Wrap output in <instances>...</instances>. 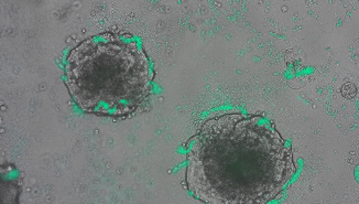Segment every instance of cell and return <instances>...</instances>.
<instances>
[{"mask_svg": "<svg viewBox=\"0 0 359 204\" xmlns=\"http://www.w3.org/2000/svg\"><path fill=\"white\" fill-rule=\"evenodd\" d=\"M65 71L67 88L86 113L128 115L151 92L149 62L134 41L84 40L69 52Z\"/></svg>", "mask_w": 359, "mask_h": 204, "instance_id": "cell-1", "label": "cell"}]
</instances>
